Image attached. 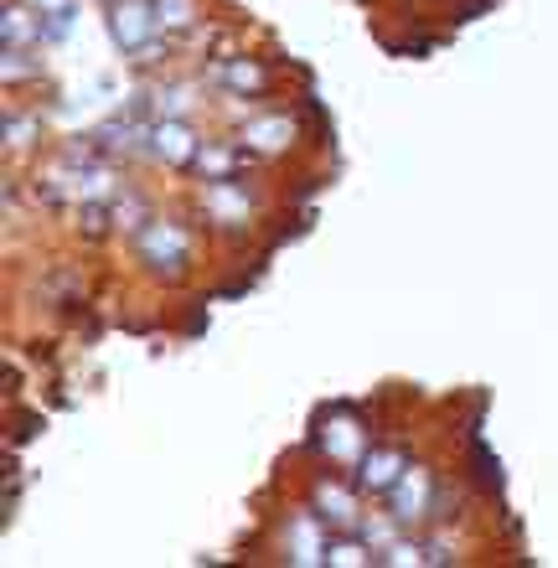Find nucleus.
<instances>
[{
  "mask_svg": "<svg viewBox=\"0 0 558 568\" xmlns=\"http://www.w3.org/2000/svg\"><path fill=\"white\" fill-rule=\"evenodd\" d=\"M155 31H161V27H155V6H151V0H114V6H109V37H114V47H120V52H130V58L151 42Z\"/></svg>",
  "mask_w": 558,
  "mask_h": 568,
  "instance_id": "nucleus-1",
  "label": "nucleus"
},
{
  "mask_svg": "<svg viewBox=\"0 0 558 568\" xmlns=\"http://www.w3.org/2000/svg\"><path fill=\"white\" fill-rule=\"evenodd\" d=\"M326 532H332V527L321 523L316 507L295 511V517H290V527H285V558H290V564H301V568L326 564V542H332Z\"/></svg>",
  "mask_w": 558,
  "mask_h": 568,
  "instance_id": "nucleus-2",
  "label": "nucleus"
},
{
  "mask_svg": "<svg viewBox=\"0 0 558 568\" xmlns=\"http://www.w3.org/2000/svg\"><path fill=\"white\" fill-rule=\"evenodd\" d=\"M388 496H393V517H398L404 527H414L435 511V476H429L424 465H408Z\"/></svg>",
  "mask_w": 558,
  "mask_h": 568,
  "instance_id": "nucleus-3",
  "label": "nucleus"
},
{
  "mask_svg": "<svg viewBox=\"0 0 558 568\" xmlns=\"http://www.w3.org/2000/svg\"><path fill=\"white\" fill-rule=\"evenodd\" d=\"M140 254L151 258V264L182 270L186 254H192V239H186V227H182V223H171V217H161V223H155V217H151V227L140 233Z\"/></svg>",
  "mask_w": 558,
  "mask_h": 568,
  "instance_id": "nucleus-4",
  "label": "nucleus"
},
{
  "mask_svg": "<svg viewBox=\"0 0 558 568\" xmlns=\"http://www.w3.org/2000/svg\"><path fill=\"white\" fill-rule=\"evenodd\" d=\"M404 470H408L404 449L377 445V449H367L363 460H357V486H363L367 496H388L393 486H398V476H404Z\"/></svg>",
  "mask_w": 558,
  "mask_h": 568,
  "instance_id": "nucleus-5",
  "label": "nucleus"
},
{
  "mask_svg": "<svg viewBox=\"0 0 558 568\" xmlns=\"http://www.w3.org/2000/svg\"><path fill=\"white\" fill-rule=\"evenodd\" d=\"M316 511H321V523L332 527V532H357L363 527V501L342 486V480H321L316 486Z\"/></svg>",
  "mask_w": 558,
  "mask_h": 568,
  "instance_id": "nucleus-6",
  "label": "nucleus"
},
{
  "mask_svg": "<svg viewBox=\"0 0 558 568\" xmlns=\"http://www.w3.org/2000/svg\"><path fill=\"white\" fill-rule=\"evenodd\" d=\"M202 150V140L192 135V124L186 120H155V130H151V155L161 165H186Z\"/></svg>",
  "mask_w": 558,
  "mask_h": 568,
  "instance_id": "nucleus-7",
  "label": "nucleus"
},
{
  "mask_svg": "<svg viewBox=\"0 0 558 568\" xmlns=\"http://www.w3.org/2000/svg\"><path fill=\"white\" fill-rule=\"evenodd\" d=\"M0 37L6 47H42V11L31 0H11L0 16Z\"/></svg>",
  "mask_w": 558,
  "mask_h": 568,
  "instance_id": "nucleus-8",
  "label": "nucleus"
},
{
  "mask_svg": "<svg viewBox=\"0 0 558 568\" xmlns=\"http://www.w3.org/2000/svg\"><path fill=\"white\" fill-rule=\"evenodd\" d=\"M202 212H207L212 223H243L248 217V196H243V186H233V181H207V192H202Z\"/></svg>",
  "mask_w": 558,
  "mask_h": 568,
  "instance_id": "nucleus-9",
  "label": "nucleus"
},
{
  "mask_svg": "<svg viewBox=\"0 0 558 568\" xmlns=\"http://www.w3.org/2000/svg\"><path fill=\"white\" fill-rule=\"evenodd\" d=\"M290 140H295V120H285V114H270V120H254L248 130H243V145L258 150V155H274V150H285Z\"/></svg>",
  "mask_w": 558,
  "mask_h": 568,
  "instance_id": "nucleus-10",
  "label": "nucleus"
},
{
  "mask_svg": "<svg viewBox=\"0 0 558 568\" xmlns=\"http://www.w3.org/2000/svg\"><path fill=\"white\" fill-rule=\"evenodd\" d=\"M124 186L114 176L109 161H93V165H78V202H114Z\"/></svg>",
  "mask_w": 558,
  "mask_h": 568,
  "instance_id": "nucleus-11",
  "label": "nucleus"
},
{
  "mask_svg": "<svg viewBox=\"0 0 558 568\" xmlns=\"http://www.w3.org/2000/svg\"><path fill=\"white\" fill-rule=\"evenodd\" d=\"M192 165H196V176L202 181H227L243 165V155L239 150H227V145H202L192 155Z\"/></svg>",
  "mask_w": 558,
  "mask_h": 568,
  "instance_id": "nucleus-12",
  "label": "nucleus"
},
{
  "mask_svg": "<svg viewBox=\"0 0 558 568\" xmlns=\"http://www.w3.org/2000/svg\"><path fill=\"white\" fill-rule=\"evenodd\" d=\"M398 517H393V511H367L363 517V527H357V538L367 542V548H373V564H377V554H388L393 542H398Z\"/></svg>",
  "mask_w": 558,
  "mask_h": 568,
  "instance_id": "nucleus-13",
  "label": "nucleus"
},
{
  "mask_svg": "<svg viewBox=\"0 0 558 568\" xmlns=\"http://www.w3.org/2000/svg\"><path fill=\"white\" fill-rule=\"evenodd\" d=\"M217 78H223L233 93H264V89H270V73H264L258 62H248V58L223 62V68H217Z\"/></svg>",
  "mask_w": 558,
  "mask_h": 568,
  "instance_id": "nucleus-14",
  "label": "nucleus"
},
{
  "mask_svg": "<svg viewBox=\"0 0 558 568\" xmlns=\"http://www.w3.org/2000/svg\"><path fill=\"white\" fill-rule=\"evenodd\" d=\"M326 564L332 568H367L373 564V548H367L357 532H336V538L326 542Z\"/></svg>",
  "mask_w": 558,
  "mask_h": 568,
  "instance_id": "nucleus-15",
  "label": "nucleus"
},
{
  "mask_svg": "<svg viewBox=\"0 0 558 568\" xmlns=\"http://www.w3.org/2000/svg\"><path fill=\"white\" fill-rule=\"evenodd\" d=\"M155 99V120H186V114H192V104H196V89L192 83H171V89H155L151 93Z\"/></svg>",
  "mask_w": 558,
  "mask_h": 568,
  "instance_id": "nucleus-16",
  "label": "nucleus"
},
{
  "mask_svg": "<svg viewBox=\"0 0 558 568\" xmlns=\"http://www.w3.org/2000/svg\"><path fill=\"white\" fill-rule=\"evenodd\" d=\"M114 223L124 227V233H145V227H151V207H145V202H140L135 192H120L114 196Z\"/></svg>",
  "mask_w": 558,
  "mask_h": 568,
  "instance_id": "nucleus-17",
  "label": "nucleus"
},
{
  "mask_svg": "<svg viewBox=\"0 0 558 568\" xmlns=\"http://www.w3.org/2000/svg\"><path fill=\"white\" fill-rule=\"evenodd\" d=\"M151 6L161 31H186L196 21V0H151Z\"/></svg>",
  "mask_w": 558,
  "mask_h": 568,
  "instance_id": "nucleus-18",
  "label": "nucleus"
},
{
  "mask_svg": "<svg viewBox=\"0 0 558 568\" xmlns=\"http://www.w3.org/2000/svg\"><path fill=\"white\" fill-rule=\"evenodd\" d=\"M326 455L332 460H363L367 449H363V434H357V424H332V445H326Z\"/></svg>",
  "mask_w": 558,
  "mask_h": 568,
  "instance_id": "nucleus-19",
  "label": "nucleus"
},
{
  "mask_svg": "<svg viewBox=\"0 0 558 568\" xmlns=\"http://www.w3.org/2000/svg\"><path fill=\"white\" fill-rule=\"evenodd\" d=\"M37 47H6V58H0V73H6V83H21V78H37L42 73V62L31 58Z\"/></svg>",
  "mask_w": 558,
  "mask_h": 568,
  "instance_id": "nucleus-20",
  "label": "nucleus"
},
{
  "mask_svg": "<svg viewBox=\"0 0 558 568\" xmlns=\"http://www.w3.org/2000/svg\"><path fill=\"white\" fill-rule=\"evenodd\" d=\"M78 27V0L62 6V11H42V42H68Z\"/></svg>",
  "mask_w": 558,
  "mask_h": 568,
  "instance_id": "nucleus-21",
  "label": "nucleus"
},
{
  "mask_svg": "<svg viewBox=\"0 0 558 568\" xmlns=\"http://www.w3.org/2000/svg\"><path fill=\"white\" fill-rule=\"evenodd\" d=\"M78 223L89 239H99L109 223H114V202H78Z\"/></svg>",
  "mask_w": 558,
  "mask_h": 568,
  "instance_id": "nucleus-22",
  "label": "nucleus"
},
{
  "mask_svg": "<svg viewBox=\"0 0 558 568\" xmlns=\"http://www.w3.org/2000/svg\"><path fill=\"white\" fill-rule=\"evenodd\" d=\"M37 130H42L37 114H11V120H6V150H27L31 140H37Z\"/></svg>",
  "mask_w": 558,
  "mask_h": 568,
  "instance_id": "nucleus-23",
  "label": "nucleus"
},
{
  "mask_svg": "<svg viewBox=\"0 0 558 568\" xmlns=\"http://www.w3.org/2000/svg\"><path fill=\"white\" fill-rule=\"evenodd\" d=\"M377 564H388V568H404V564H424V542L414 538H398L388 548V554H377Z\"/></svg>",
  "mask_w": 558,
  "mask_h": 568,
  "instance_id": "nucleus-24",
  "label": "nucleus"
},
{
  "mask_svg": "<svg viewBox=\"0 0 558 568\" xmlns=\"http://www.w3.org/2000/svg\"><path fill=\"white\" fill-rule=\"evenodd\" d=\"M161 58H166V37H161V42L151 37V42H145V47L135 52V62H161Z\"/></svg>",
  "mask_w": 558,
  "mask_h": 568,
  "instance_id": "nucleus-25",
  "label": "nucleus"
},
{
  "mask_svg": "<svg viewBox=\"0 0 558 568\" xmlns=\"http://www.w3.org/2000/svg\"><path fill=\"white\" fill-rule=\"evenodd\" d=\"M37 11H62V6H73V0H31Z\"/></svg>",
  "mask_w": 558,
  "mask_h": 568,
  "instance_id": "nucleus-26",
  "label": "nucleus"
}]
</instances>
